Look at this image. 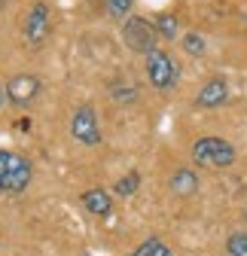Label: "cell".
Segmentation results:
<instances>
[{
    "instance_id": "obj_6",
    "label": "cell",
    "mask_w": 247,
    "mask_h": 256,
    "mask_svg": "<svg viewBox=\"0 0 247 256\" xmlns=\"http://www.w3.org/2000/svg\"><path fill=\"white\" fill-rule=\"evenodd\" d=\"M70 134H74V140L82 144V146H98V144H101L98 116H95V110H92L88 104H82V107L74 110V116H70Z\"/></svg>"
},
{
    "instance_id": "obj_4",
    "label": "cell",
    "mask_w": 247,
    "mask_h": 256,
    "mask_svg": "<svg viewBox=\"0 0 247 256\" xmlns=\"http://www.w3.org/2000/svg\"><path fill=\"white\" fill-rule=\"evenodd\" d=\"M22 34H24V43L28 46H43L52 34V12H49V4L37 0L30 4V10L24 12V22H22Z\"/></svg>"
},
{
    "instance_id": "obj_17",
    "label": "cell",
    "mask_w": 247,
    "mask_h": 256,
    "mask_svg": "<svg viewBox=\"0 0 247 256\" xmlns=\"http://www.w3.org/2000/svg\"><path fill=\"white\" fill-rule=\"evenodd\" d=\"M104 4H107L110 18H126L132 12V0H104Z\"/></svg>"
},
{
    "instance_id": "obj_7",
    "label": "cell",
    "mask_w": 247,
    "mask_h": 256,
    "mask_svg": "<svg viewBox=\"0 0 247 256\" xmlns=\"http://www.w3.org/2000/svg\"><path fill=\"white\" fill-rule=\"evenodd\" d=\"M40 88H43L40 76H34V74H16V76L6 82L4 92H6V101H10V104H16V107H28V104H34V101H37Z\"/></svg>"
},
{
    "instance_id": "obj_18",
    "label": "cell",
    "mask_w": 247,
    "mask_h": 256,
    "mask_svg": "<svg viewBox=\"0 0 247 256\" xmlns=\"http://www.w3.org/2000/svg\"><path fill=\"white\" fill-rule=\"evenodd\" d=\"M4 101H6V92H4V88H0V107H4Z\"/></svg>"
},
{
    "instance_id": "obj_8",
    "label": "cell",
    "mask_w": 247,
    "mask_h": 256,
    "mask_svg": "<svg viewBox=\"0 0 247 256\" xmlns=\"http://www.w3.org/2000/svg\"><path fill=\"white\" fill-rule=\"evenodd\" d=\"M226 101H229V82H226L223 76L208 80V82L198 88V94H196V107H202V110H217V107H223Z\"/></svg>"
},
{
    "instance_id": "obj_11",
    "label": "cell",
    "mask_w": 247,
    "mask_h": 256,
    "mask_svg": "<svg viewBox=\"0 0 247 256\" xmlns=\"http://www.w3.org/2000/svg\"><path fill=\"white\" fill-rule=\"evenodd\" d=\"M156 34L159 37H165V40H177L180 37V24H177V18L171 16V12H162V16H156Z\"/></svg>"
},
{
    "instance_id": "obj_12",
    "label": "cell",
    "mask_w": 247,
    "mask_h": 256,
    "mask_svg": "<svg viewBox=\"0 0 247 256\" xmlns=\"http://www.w3.org/2000/svg\"><path fill=\"white\" fill-rule=\"evenodd\" d=\"M138 189H140V171H128L126 177H119V180H116V186H113V192H116L119 198L134 196Z\"/></svg>"
},
{
    "instance_id": "obj_19",
    "label": "cell",
    "mask_w": 247,
    "mask_h": 256,
    "mask_svg": "<svg viewBox=\"0 0 247 256\" xmlns=\"http://www.w3.org/2000/svg\"><path fill=\"white\" fill-rule=\"evenodd\" d=\"M244 220H247V208H244Z\"/></svg>"
},
{
    "instance_id": "obj_16",
    "label": "cell",
    "mask_w": 247,
    "mask_h": 256,
    "mask_svg": "<svg viewBox=\"0 0 247 256\" xmlns=\"http://www.w3.org/2000/svg\"><path fill=\"white\" fill-rule=\"evenodd\" d=\"M226 256H247V232H232L229 235Z\"/></svg>"
},
{
    "instance_id": "obj_5",
    "label": "cell",
    "mask_w": 247,
    "mask_h": 256,
    "mask_svg": "<svg viewBox=\"0 0 247 256\" xmlns=\"http://www.w3.org/2000/svg\"><path fill=\"white\" fill-rule=\"evenodd\" d=\"M177 76H180V68H177V61H174L165 49H159V46H156V49L146 55V80L156 86L159 92L174 88Z\"/></svg>"
},
{
    "instance_id": "obj_1",
    "label": "cell",
    "mask_w": 247,
    "mask_h": 256,
    "mask_svg": "<svg viewBox=\"0 0 247 256\" xmlns=\"http://www.w3.org/2000/svg\"><path fill=\"white\" fill-rule=\"evenodd\" d=\"M34 180V165L22 152L0 150V196H18Z\"/></svg>"
},
{
    "instance_id": "obj_20",
    "label": "cell",
    "mask_w": 247,
    "mask_h": 256,
    "mask_svg": "<svg viewBox=\"0 0 247 256\" xmlns=\"http://www.w3.org/2000/svg\"><path fill=\"white\" fill-rule=\"evenodd\" d=\"M0 6H4V0H0Z\"/></svg>"
},
{
    "instance_id": "obj_15",
    "label": "cell",
    "mask_w": 247,
    "mask_h": 256,
    "mask_svg": "<svg viewBox=\"0 0 247 256\" xmlns=\"http://www.w3.org/2000/svg\"><path fill=\"white\" fill-rule=\"evenodd\" d=\"M110 94H113V101L128 104V101L138 98V88H134V82H113V86H110Z\"/></svg>"
},
{
    "instance_id": "obj_2",
    "label": "cell",
    "mask_w": 247,
    "mask_h": 256,
    "mask_svg": "<svg viewBox=\"0 0 247 256\" xmlns=\"http://www.w3.org/2000/svg\"><path fill=\"white\" fill-rule=\"evenodd\" d=\"M235 146L217 134H204L192 144V162L198 168H214V171H223V168H232L235 165Z\"/></svg>"
},
{
    "instance_id": "obj_3",
    "label": "cell",
    "mask_w": 247,
    "mask_h": 256,
    "mask_svg": "<svg viewBox=\"0 0 247 256\" xmlns=\"http://www.w3.org/2000/svg\"><path fill=\"white\" fill-rule=\"evenodd\" d=\"M122 43H126L132 52L138 55H150L159 43V34H156V24L140 18V16H132L122 22Z\"/></svg>"
},
{
    "instance_id": "obj_13",
    "label": "cell",
    "mask_w": 247,
    "mask_h": 256,
    "mask_svg": "<svg viewBox=\"0 0 247 256\" xmlns=\"http://www.w3.org/2000/svg\"><path fill=\"white\" fill-rule=\"evenodd\" d=\"M132 256H171V247H168L162 238H146Z\"/></svg>"
},
{
    "instance_id": "obj_14",
    "label": "cell",
    "mask_w": 247,
    "mask_h": 256,
    "mask_svg": "<svg viewBox=\"0 0 247 256\" xmlns=\"http://www.w3.org/2000/svg\"><path fill=\"white\" fill-rule=\"evenodd\" d=\"M180 43H183V52H186V55H204L208 52V43H204V37L202 34H196V30H190V34H183L180 37Z\"/></svg>"
},
{
    "instance_id": "obj_10",
    "label": "cell",
    "mask_w": 247,
    "mask_h": 256,
    "mask_svg": "<svg viewBox=\"0 0 247 256\" xmlns=\"http://www.w3.org/2000/svg\"><path fill=\"white\" fill-rule=\"evenodd\" d=\"M168 183H171V192H174V196L186 198V196H192V192L198 189V174L190 171V168H177Z\"/></svg>"
},
{
    "instance_id": "obj_9",
    "label": "cell",
    "mask_w": 247,
    "mask_h": 256,
    "mask_svg": "<svg viewBox=\"0 0 247 256\" xmlns=\"http://www.w3.org/2000/svg\"><path fill=\"white\" fill-rule=\"evenodd\" d=\"M80 202H82V208H86L92 216H110V210H113V196H110L107 189H101V186L86 189Z\"/></svg>"
}]
</instances>
